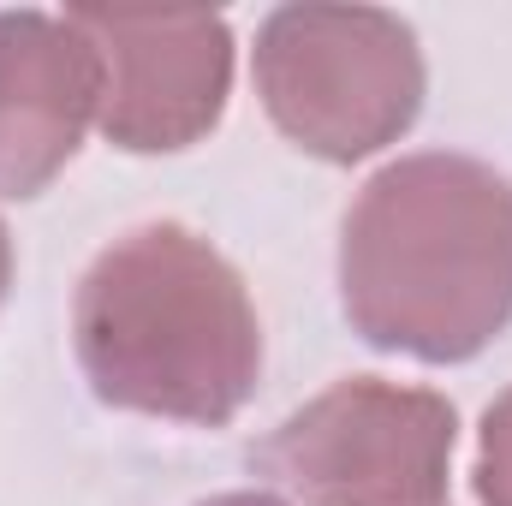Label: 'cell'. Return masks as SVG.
Masks as SVG:
<instances>
[{
  "instance_id": "6da1fadb",
  "label": "cell",
  "mask_w": 512,
  "mask_h": 506,
  "mask_svg": "<svg viewBox=\"0 0 512 506\" xmlns=\"http://www.w3.org/2000/svg\"><path fill=\"white\" fill-rule=\"evenodd\" d=\"M340 304L376 352L477 358L512 322V179L447 149L387 161L340 227Z\"/></svg>"
},
{
  "instance_id": "7a4b0ae2",
  "label": "cell",
  "mask_w": 512,
  "mask_h": 506,
  "mask_svg": "<svg viewBox=\"0 0 512 506\" xmlns=\"http://www.w3.org/2000/svg\"><path fill=\"white\" fill-rule=\"evenodd\" d=\"M72 352L102 405L191 429L233 423L262 376V328L239 268L173 221L131 227L84 268Z\"/></svg>"
},
{
  "instance_id": "3957f363",
  "label": "cell",
  "mask_w": 512,
  "mask_h": 506,
  "mask_svg": "<svg viewBox=\"0 0 512 506\" xmlns=\"http://www.w3.org/2000/svg\"><path fill=\"white\" fill-rule=\"evenodd\" d=\"M256 96L286 143L316 161H364L423 114V48L382 6H280L256 30Z\"/></svg>"
},
{
  "instance_id": "277c9868",
  "label": "cell",
  "mask_w": 512,
  "mask_h": 506,
  "mask_svg": "<svg viewBox=\"0 0 512 506\" xmlns=\"http://www.w3.org/2000/svg\"><path fill=\"white\" fill-rule=\"evenodd\" d=\"M453 435L441 393L358 376L298 405L256 465L304 506H447Z\"/></svg>"
},
{
  "instance_id": "5b68a950",
  "label": "cell",
  "mask_w": 512,
  "mask_h": 506,
  "mask_svg": "<svg viewBox=\"0 0 512 506\" xmlns=\"http://www.w3.org/2000/svg\"><path fill=\"white\" fill-rule=\"evenodd\" d=\"M102 54L108 143L131 155L191 149L221 126L233 90V30L221 12H72Z\"/></svg>"
},
{
  "instance_id": "8992f818",
  "label": "cell",
  "mask_w": 512,
  "mask_h": 506,
  "mask_svg": "<svg viewBox=\"0 0 512 506\" xmlns=\"http://www.w3.org/2000/svg\"><path fill=\"white\" fill-rule=\"evenodd\" d=\"M102 114V54L66 12H0V197H42Z\"/></svg>"
},
{
  "instance_id": "52a82bcc",
  "label": "cell",
  "mask_w": 512,
  "mask_h": 506,
  "mask_svg": "<svg viewBox=\"0 0 512 506\" xmlns=\"http://www.w3.org/2000/svg\"><path fill=\"white\" fill-rule=\"evenodd\" d=\"M477 501L512 506V387L483 411V435H477Z\"/></svg>"
},
{
  "instance_id": "ba28073f",
  "label": "cell",
  "mask_w": 512,
  "mask_h": 506,
  "mask_svg": "<svg viewBox=\"0 0 512 506\" xmlns=\"http://www.w3.org/2000/svg\"><path fill=\"white\" fill-rule=\"evenodd\" d=\"M203 506H292V501L262 495V489H233V495H215V501H203Z\"/></svg>"
},
{
  "instance_id": "9c48e42d",
  "label": "cell",
  "mask_w": 512,
  "mask_h": 506,
  "mask_svg": "<svg viewBox=\"0 0 512 506\" xmlns=\"http://www.w3.org/2000/svg\"><path fill=\"white\" fill-rule=\"evenodd\" d=\"M6 286H12V239H6V221H0V304H6Z\"/></svg>"
}]
</instances>
